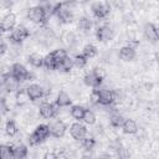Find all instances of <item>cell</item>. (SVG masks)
Returning <instances> with one entry per match:
<instances>
[{
    "label": "cell",
    "mask_w": 159,
    "mask_h": 159,
    "mask_svg": "<svg viewBox=\"0 0 159 159\" xmlns=\"http://www.w3.org/2000/svg\"><path fill=\"white\" fill-rule=\"evenodd\" d=\"M48 137H50L48 124H39L35 128V130L27 137V143L30 144V147H36L42 142H45Z\"/></svg>",
    "instance_id": "obj_1"
},
{
    "label": "cell",
    "mask_w": 159,
    "mask_h": 159,
    "mask_svg": "<svg viewBox=\"0 0 159 159\" xmlns=\"http://www.w3.org/2000/svg\"><path fill=\"white\" fill-rule=\"evenodd\" d=\"M26 17H27L29 21H31L34 24H42L47 17V10L42 5L32 6L27 10Z\"/></svg>",
    "instance_id": "obj_2"
},
{
    "label": "cell",
    "mask_w": 159,
    "mask_h": 159,
    "mask_svg": "<svg viewBox=\"0 0 159 159\" xmlns=\"http://www.w3.org/2000/svg\"><path fill=\"white\" fill-rule=\"evenodd\" d=\"M117 99V94L114 91L104 88V89H98L97 93V103L102 104V106H111L116 102Z\"/></svg>",
    "instance_id": "obj_3"
},
{
    "label": "cell",
    "mask_w": 159,
    "mask_h": 159,
    "mask_svg": "<svg viewBox=\"0 0 159 159\" xmlns=\"http://www.w3.org/2000/svg\"><path fill=\"white\" fill-rule=\"evenodd\" d=\"M1 86H2V88H4L7 93H15V92L20 88V82H19L14 76H11V73L9 72V73L2 75Z\"/></svg>",
    "instance_id": "obj_4"
},
{
    "label": "cell",
    "mask_w": 159,
    "mask_h": 159,
    "mask_svg": "<svg viewBox=\"0 0 159 159\" xmlns=\"http://www.w3.org/2000/svg\"><path fill=\"white\" fill-rule=\"evenodd\" d=\"M30 36V31L25 26H15L10 32V40L14 43H21Z\"/></svg>",
    "instance_id": "obj_5"
},
{
    "label": "cell",
    "mask_w": 159,
    "mask_h": 159,
    "mask_svg": "<svg viewBox=\"0 0 159 159\" xmlns=\"http://www.w3.org/2000/svg\"><path fill=\"white\" fill-rule=\"evenodd\" d=\"M102 81H103V76L99 72H97V71L87 72L84 75V77H83L84 84L91 87V88H98L102 84Z\"/></svg>",
    "instance_id": "obj_6"
},
{
    "label": "cell",
    "mask_w": 159,
    "mask_h": 159,
    "mask_svg": "<svg viewBox=\"0 0 159 159\" xmlns=\"http://www.w3.org/2000/svg\"><path fill=\"white\" fill-rule=\"evenodd\" d=\"M57 106L51 102H42L39 107V113L45 119H51L57 114Z\"/></svg>",
    "instance_id": "obj_7"
},
{
    "label": "cell",
    "mask_w": 159,
    "mask_h": 159,
    "mask_svg": "<svg viewBox=\"0 0 159 159\" xmlns=\"http://www.w3.org/2000/svg\"><path fill=\"white\" fill-rule=\"evenodd\" d=\"M10 73H11V76H14V77L21 83V82L27 81V78H29V73H30V72L27 71V68H26L24 65L16 62V63H14V65L11 66V68H10Z\"/></svg>",
    "instance_id": "obj_8"
},
{
    "label": "cell",
    "mask_w": 159,
    "mask_h": 159,
    "mask_svg": "<svg viewBox=\"0 0 159 159\" xmlns=\"http://www.w3.org/2000/svg\"><path fill=\"white\" fill-rule=\"evenodd\" d=\"M92 14L94 17L97 19H106L109 12H111V7L107 2H101V1H97V2H93L92 4Z\"/></svg>",
    "instance_id": "obj_9"
},
{
    "label": "cell",
    "mask_w": 159,
    "mask_h": 159,
    "mask_svg": "<svg viewBox=\"0 0 159 159\" xmlns=\"http://www.w3.org/2000/svg\"><path fill=\"white\" fill-rule=\"evenodd\" d=\"M70 134L75 140H81L87 135V128L84 124L81 123V120H77L71 124L70 127Z\"/></svg>",
    "instance_id": "obj_10"
},
{
    "label": "cell",
    "mask_w": 159,
    "mask_h": 159,
    "mask_svg": "<svg viewBox=\"0 0 159 159\" xmlns=\"http://www.w3.org/2000/svg\"><path fill=\"white\" fill-rule=\"evenodd\" d=\"M48 129H50V137L53 138H61L65 135L67 127L62 120H53L51 124H48Z\"/></svg>",
    "instance_id": "obj_11"
},
{
    "label": "cell",
    "mask_w": 159,
    "mask_h": 159,
    "mask_svg": "<svg viewBox=\"0 0 159 159\" xmlns=\"http://www.w3.org/2000/svg\"><path fill=\"white\" fill-rule=\"evenodd\" d=\"M96 37L99 42H107L113 39V30L108 25L98 26L96 30Z\"/></svg>",
    "instance_id": "obj_12"
},
{
    "label": "cell",
    "mask_w": 159,
    "mask_h": 159,
    "mask_svg": "<svg viewBox=\"0 0 159 159\" xmlns=\"http://www.w3.org/2000/svg\"><path fill=\"white\" fill-rule=\"evenodd\" d=\"M26 92H27V96H29L30 101H37V99H41L42 97H45V89L42 88V86L36 84V83H32V84L27 86Z\"/></svg>",
    "instance_id": "obj_13"
},
{
    "label": "cell",
    "mask_w": 159,
    "mask_h": 159,
    "mask_svg": "<svg viewBox=\"0 0 159 159\" xmlns=\"http://www.w3.org/2000/svg\"><path fill=\"white\" fill-rule=\"evenodd\" d=\"M144 36L148 41L150 42H157L159 40V34H158V29L154 24L148 22L144 26Z\"/></svg>",
    "instance_id": "obj_14"
},
{
    "label": "cell",
    "mask_w": 159,
    "mask_h": 159,
    "mask_svg": "<svg viewBox=\"0 0 159 159\" xmlns=\"http://www.w3.org/2000/svg\"><path fill=\"white\" fill-rule=\"evenodd\" d=\"M55 104L60 108H65V107H70L72 104V99L70 97V94H67L65 91H60L57 93V97L55 99Z\"/></svg>",
    "instance_id": "obj_15"
},
{
    "label": "cell",
    "mask_w": 159,
    "mask_h": 159,
    "mask_svg": "<svg viewBox=\"0 0 159 159\" xmlns=\"http://www.w3.org/2000/svg\"><path fill=\"white\" fill-rule=\"evenodd\" d=\"M135 55H137L135 53V50L132 46H123L119 50V58L122 61H125V62L133 61L135 58Z\"/></svg>",
    "instance_id": "obj_16"
},
{
    "label": "cell",
    "mask_w": 159,
    "mask_h": 159,
    "mask_svg": "<svg viewBox=\"0 0 159 159\" xmlns=\"http://www.w3.org/2000/svg\"><path fill=\"white\" fill-rule=\"evenodd\" d=\"M120 128L125 134H135L138 132V124L132 118H124Z\"/></svg>",
    "instance_id": "obj_17"
},
{
    "label": "cell",
    "mask_w": 159,
    "mask_h": 159,
    "mask_svg": "<svg viewBox=\"0 0 159 159\" xmlns=\"http://www.w3.org/2000/svg\"><path fill=\"white\" fill-rule=\"evenodd\" d=\"M29 154V149L25 144L22 143H17L15 145H12V158L15 159H24L26 158Z\"/></svg>",
    "instance_id": "obj_18"
},
{
    "label": "cell",
    "mask_w": 159,
    "mask_h": 159,
    "mask_svg": "<svg viewBox=\"0 0 159 159\" xmlns=\"http://www.w3.org/2000/svg\"><path fill=\"white\" fill-rule=\"evenodd\" d=\"M1 24H2L4 31H11L16 26V15L12 12L6 14L1 20Z\"/></svg>",
    "instance_id": "obj_19"
},
{
    "label": "cell",
    "mask_w": 159,
    "mask_h": 159,
    "mask_svg": "<svg viewBox=\"0 0 159 159\" xmlns=\"http://www.w3.org/2000/svg\"><path fill=\"white\" fill-rule=\"evenodd\" d=\"M75 67V65H73V58L72 57H70L68 55L60 62V65H58V67H57V70L58 71H61V72H70L72 68Z\"/></svg>",
    "instance_id": "obj_20"
},
{
    "label": "cell",
    "mask_w": 159,
    "mask_h": 159,
    "mask_svg": "<svg viewBox=\"0 0 159 159\" xmlns=\"http://www.w3.org/2000/svg\"><path fill=\"white\" fill-rule=\"evenodd\" d=\"M29 63L36 68H40V67H43V56H41L40 53H31L27 58Z\"/></svg>",
    "instance_id": "obj_21"
},
{
    "label": "cell",
    "mask_w": 159,
    "mask_h": 159,
    "mask_svg": "<svg viewBox=\"0 0 159 159\" xmlns=\"http://www.w3.org/2000/svg\"><path fill=\"white\" fill-rule=\"evenodd\" d=\"M84 112H86V108H84L83 106L75 104V106L71 107V116H72V118H75L76 120H82Z\"/></svg>",
    "instance_id": "obj_22"
},
{
    "label": "cell",
    "mask_w": 159,
    "mask_h": 159,
    "mask_svg": "<svg viewBox=\"0 0 159 159\" xmlns=\"http://www.w3.org/2000/svg\"><path fill=\"white\" fill-rule=\"evenodd\" d=\"M19 132V128L16 125V123L12 120V119H9L6 123H5V133L9 135V137H15Z\"/></svg>",
    "instance_id": "obj_23"
},
{
    "label": "cell",
    "mask_w": 159,
    "mask_h": 159,
    "mask_svg": "<svg viewBox=\"0 0 159 159\" xmlns=\"http://www.w3.org/2000/svg\"><path fill=\"white\" fill-rule=\"evenodd\" d=\"M50 55L52 56V58L56 61V63H57V67H58V65H60V62L68 55L67 53V51L66 50H63V48H57V50H53L52 52H50Z\"/></svg>",
    "instance_id": "obj_24"
},
{
    "label": "cell",
    "mask_w": 159,
    "mask_h": 159,
    "mask_svg": "<svg viewBox=\"0 0 159 159\" xmlns=\"http://www.w3.org/2000/svg\"><path fill=\"white\" fill-rule=\"evenodd\" d=\"M15 94H16V103L20 104V106L25 104L27 101H30L29 96H27V92H26V88H19L15 92Z\"/></svg>",
    "instance_id": "obj_25"
},
{
    "label": "cell",
    "mask_w": 159,
    "mask_h": 159,
    "mask_svg": "<svg viewBox=\"0 0 159 159\" xmlns=\"http://www.w3.org/2000/svg\"><path fill=\"white\" fill-rule=\"evenodd\" d=\"M81 53H82L87 60H89V58H92V57H94V56L97 55V48H96L94 45L88 43V45H86V46L83 47V50H82Z\"/></svg>",
    "instance_id": "obj_26"
},
{
    "label": "cell",
    "mask_w": 159,
    "mask_h": 159,
    "mask_svg": "<svg viewBox=\"0 0 159 159\" xmlns=\"http://www.w3.org/2000/svg\"><path fill=\"white\" fill-rule=\"evenodd\" d=\"M124 120V117L119 113H113L109 118V124L113 127V128H120L122 127V123Z\"/></svg>",
    "instance_id": "obj_27"
},
{
    "label": "cell",
    "mask_w": 159,
    "mask_h": 159,
    "mask_svg": "<svg viewBox=\"0 0 159 159\" xmlns=\"http://www.w3.org/2000/svg\"><path fill=\"white\" fill-rule=\"evenodd\" d=\"M78 29L81 31H83V32H88L92 29V21L88 17H86V16L81 17L78 20Z\"/></svg>",
    "instance_id": "obj_28"
},
{
    "label": "cell",
    "mask_w": 159,
    "mask_h": 159,
    "mask_svg": "<svg viewBox=\"0 0 159 159\" xmlns=\"http://www.w3.org/2000/svg\"><path fill=\"white\" fill-rule=\"evenodd\" d=\"M80 142H81V145H82V148H83L84 150H92V149L94 148V145H96L94 138L88 137V135H86L84 138H82Z\"/></svg>",
    "instance_id": "obj_29"
},
{
    "label": "cell",
    "mask_w": 159,
    "mask_h": 159,
    "mask_svg": "<svg viewBox=\"0 0 159 159\" xmlns=\"http://www.w3.org/2000/svg\"><path fill=\"white\" fill-rule=\"evenodd\" d=\"M43 67H46L47 70H51V71L57 70V63H56V61L52 58V56H51L50 53H47V55L43 57Z\"/></svg>",
    "instance_id": "obj_30"
},
{
    "label": "cell",
    "mask_w": 159,
    "mask_h": 159,
    "mask_svg": "<svg viewBox=\"0 0 159 159\" xmlns=\"http://www.w3.org/2000/svg\"><path fill=\"white\" fill-rule=\"evenodd\" d=\"M82 120L84 122V124H87V125H92V124L96 123V114H94L91 109H86Z\"/></svg>",
    "instance_id": "obj_31"
},
{
    "label": "cell",
    "mask_w": 159,
    "mask_h": 159,
    "mask_svg": "<svg viewBox=\"0 0 159 159\" xmlns=\"http://www.w3.org/2000/svg\"><path fill=\"white\" fill-rule=\"evenodd\" d=\"M0 149H1V159H10V158H12V145L1 144Z\"/></svg>",
    "instance_id": "obj_32"
},
{
    "label": "cell",
    "mask_w": 159,
    "mask_h": 159,
    "mask_svg": "<svg viewBox=\"0 0 159 159\" xmlns=\"http://www.w3.org/2000/svg\"><path fill=\"white\" fill-rule=\"evenodd\" d=\"M87 61L88 60L82 53H78L73 57V65H75V67H78V68H83L87 65Z\"/></svg>",
    "instance_id": "obj_33"
},
{
    "label": "cell",
    "mask_w": 159,
    "mask_h": 159,
    "mask_svg": "<svg viewBox=\"0 0 159 159\" xmlns=\"http://www.w3.org/2000/svg\"><path fill=\"white\" fill-rule=\"evenodd\" d=\"M7 111H9V107L6 104V99L5 98H0V117L4 116Z\"/></svg>",
    "instance_id": "obj_34"
},
{
    "label": "cell",
    "mask_w": 159,
    "mask_h": 159,
    "mask_svg": "<svg viewBox=\"0 0 159 159\" xmlns=\"http://www.w3.org/2000/svg\"><path fill=\"white\" fill-rule=\"evenodd\" d=\"M5 48H6V47H5V45H4V43H1V42H0V55H1V53H4V52H5Z\"/></svg>",
    "instance_id": "obj_35"
},
{
    "label": "cell",
    "mask_w": 159,
    "mask_h": 159,
    "mask_svg": "<svg viewBox=\"0 0 159 159\" xmlns=\"http://www.w3.org/2000/svg\"><path fill=\"white\" fill-rule=\"evenodd\" d=\"M2 32H5V31H4V27H2V24H1V21H0V36L2 35Z\"/></svg>",
    "instance_id": "obj_36"
},
{
    "label": "cell",
    "mask_w": 159,
    "mask_h": 159,
    "mask_svg": "<svg viewBox=\"0 0 159 159\" xmlns=\"http://www.w3.org/2000/svg\"><path fill=\"white\" fill-rule=\"evenodd\" d=\"M0 159H1V149H0Z\"/></svg>",
    "instance_id": "obj_37"
},
{
    "label": "cell",
    "mask_w": 159,
    "mask_h": 159,
    "mask_svg": "<svg viewBox=\"0 0 159 159\" xmlns=\"http://www.w3.org/2000/svg\"><path fill=\"white\" fill-rule=\"evenodd\" d=\"M40 1H46V0H40Z\"/></svg>",
    "instance_id": "obj_38"
}]
</instances>
